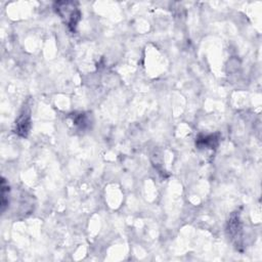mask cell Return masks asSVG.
<instances>
[{
	"mask_svg": "<svg viewBox=\"0 0 262 262\" xmlns=\"http://www.w3.org/2000/svg\"><path fill=\"white\" fill-rule=\"evenodd\" d=\"M56 12L64 20L68 27L74 31L80 19V11L74 2L60 1L55 3Z\"/></svg>",
	"mask_w": 262,
	"mask_h": 262,
	"instance_id": "1",
	"label": "cell"
},
{
	"mask_svg": "<svg viewBox=\"0 0 262 262\" xmlns=\"http://www.w3.org/2000/svg\"><path fill=\"white\" fill-rule=\"evenodd\" d=\"M29 129H30V115L29 113L25 112L19 116L18 120L16 121L15 132H17L21 136H26L27 133L29 132Z\"/></svg>",
	"mask_w": 262,
	"mask_h": 262,
	"instance_id": "2",
	"label": "cell"
}]
</instances>
